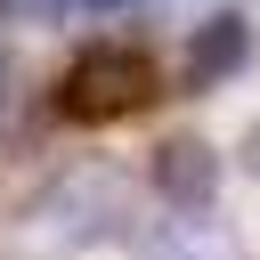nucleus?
<instances>
[{
  "mask_svg": "<svg viewBox=\"0 0 260 260\" xmlns=\"http://www.w3.org/2000/svg\"><path fill=\"white\" fill-rule=\"evenodd\" d=\"M154 106V57L146 49H130V41H98V49H81L73 65H65V81H57V114L65 122H130V114H146Z\"/></svg>",
  "mask_w": 260,
  "mask_h": 260,
  "instance_id": "obj_1",
  "label": "nucleus"
},
{
  "mask_svg": "<svg viewBox=\"0 0 260 260\" xmlns=\"http://www.w3.org/2000/svg\"><path fill=\"white\" fill-rule=\"evenodd\" d=\"M122 219H130V179H122V171H106V162L65 171L57 187H41V195H32V236H41V244H57V252L98 244V236H114Z\"/></svg>",
  "mask_w": 260,
  "mask_h": 260,
  "instance_id": "obj_2",
  "label": "nucleus"
},
{
  "mask_svg": "<svg viewBox=\"0 0 260 260\" xmlns=\"http://www.w3.org/2000/svg\"><path fill=\"white\" fill-rule=\"evenodd\" d=\"M154 195L171 203V211H211V195H219V154L203 146V138H162L154 146Z\"/></svg>",
  "mask_w": 260,
  "mask_h": 260,
  "instance_id": "obj_3",
  "label": "nucleus"
},
{
  "mask_svg": "<svg viewBox=\"0 0 260 260\" xmlns=\"http://www.w3.org/2000/svg\"><path fill=\"white\" fill-rule=\"evenodd\" d=\"M244 57H252V24H244L236 8L203 16V24H195V41H187V89H211V81L244 73Z\"/></svg>",
  "mask_w": 260,
  "mask_h": 260,
  "instance_id": "obj_4",
  "label": "nucleus"
},
{
  "mask_svg": "<svg viewBox=\"0 0 260 260\" xmlns=\"http://www.w3.org/2000/svg\"><path fill=\"white\" fill-rule=\"evenodd\" d=\"M146 260H244V244H236L219 219H171V228L146 244Z\"/></svg>",
  "mask_w": 260,
  "mask_h": 260,
  "instance_id": "obj_5",
  "label": "nucleus"
},
{
  "mask_svg": "<svg viewBox=\"0 0 260 260\" xmlns=\"http://www.w3.org/2000/svg\"><path fill=\"white\" fill-rule=\"evenodd\" d=\"M65 0H0V24H49Z\"/></svg>",
  "mask_w": 260,
  "mask_h": 260,
  "instance_id": "obj_6",
  "label": "nucleus"
},
{
  "mask_svg": "<svg viewBox=\"0 0 260 260\" xmlns=\"http://www.w3.org/2000/svg\"><path fill=\"white\" fill-rule=\"evenodd\" d=\"M8 130H16V73L0 65V146H8Z\"/></svg>",
  "mask_w": 260,
  "mask_h": 260,
  "instance_id": "obj_7",
  "label": "nucleus"
},
{
  "mask_svg": "<svg viewBox=\"0 0 260 260\" xmlns=\"http://www.w3.org/2000/svg\"><path fill=\"white\" fill-rule=\"evenodd\" d=\"M244 171H252V179H260V122H252V130H244Z\"/></svg>",
  "mask_w": 260,
  "mask_h": 260,
  "instance_id": "obj_8",
  "label": "nucleus"
},
{
  "mask_svg": "<svg viewBox=\"0 0 260 260\" xmlns=\"http://www.w3.org/2000/svg\"><path fill=\"white\" fill-rule=\"evenodd\" d=\"M89 8H122V0H89Z\"/></svg>",
  "mask_w": 260,
  "mask_h": 260,
  "instance_id": "obj_9",
  "label": "nucleus"
}]
</instances>
